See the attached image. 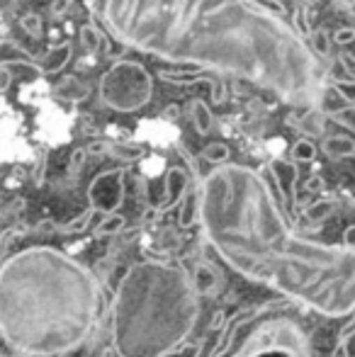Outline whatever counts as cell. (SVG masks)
Segmentation results:
<instances>
[{
    "label": "cell",
    "mask_w": 355,
    "mask_h": 357,
    "mask_svg": "<svg viewBox=\"0 0 355 357\" xmlns=\"http://www.w3.org/2000/svg\"><path fill=\"white\" fill-rule=\"evenodd\" d=\"M117 44L149 56L251 80L289 107L324 102L322 59L282 15L243 0L86 3Z\"/></svg>",
    "instance_id": "1"
},
{
    "label": "cell",
    "mask_w": 355,
    "mask_h": 357,
    "mask_svg": "<svg viewBox=\"0 0 355 357\" xmlns=\"http://www.w3.org/2000/svg\"><path fill=\"white\" fill-rule=\"evenodd\" d=\"M199 199L204 238L234 273L326 319L355 314V250L294 234L261 170L217 165Z\"/></svg>",
    "instance_id": "2"
},
{
    "label": "cell",
    "mask_w": 355,
    "mask_h": 357,
    "mask_svg": "<svg viewBox=\"0 0 355 357\" xmlns=\"http://www.w3.org/2000/svg\"><path fill=\"white\" fill-rule=\"evenodd\" d=\"M95 275L54 245H32L3 260L0 333L17 355H66L90 335L100 311Z\"/></svg>",
    "instance_id": "3"
},
{
    "label": "cell",
    "mask_w": 355,
    "mask_h": 357,
    "mask_svg": "<svg viewBox=\"0 0 355 357\" xmlns=\"http://www.w3.org/2000/svg\"><path fill=\"white\" fill-rule=\"evenodd\" d=\"M197 289L183 268L144 260L127 268L109 309L119 357H166L185 345L199 316Z\"/></svg>",
    "instance_id": "4"
},
{
    "label": "cell",
    "mask_w": 355,
    "mask_h": 357,
    "mask_svg": "<svg viewBox=\"0 0 355 357\" xmlns=\"http://www.w3.org/2000/svg\"><path fill=\"white\" fill-rule=\"evenodd\" d=\"M224 357H314V348L297 321L266 311L243 326L241 340Z\"/></svg>",
    "instance_id": "5"
},
{
    "label": "cell",
    "mask_w": 355,
    "mask_h": 357,
    "mask_svg": "<svg viewBox=\"0 0 355 357\" xmlns=\"http://www.w3.org/2000/svg\"><path fill=\"white\" fill-rule=\"evenodd\" d=\"M100 102L114 112H137L153 98V78L139 61H117L103 73L98 83Z\"/></svg>",
    "instance_id": "6"
},
{
    "label": "cell",
    "mask_w": 355,
    "mask_h": 357,
    "mask_svg": "<svg viewBox=\"0 0 355 357\" xmlns=\"http://www.w3.org/2000/svg\"><path fill=\"white\" fill-rule=\"evenodd\" d=\"M124 175L127 168H112L105 173L95 175L93 183L88 188V202L90 209H95L98 214H117V209L124 202Z\"/></svg>",
    "instance_id": "7"
},
{
    "label": "cell",
    "mask_w": 355,
    "mask_h": 357,
    "mask_svg": "<svg viewBox=\"0 0 355 357\" xmlns=\"http://www.w3.org/2000/svg\"><path fill=\"white\" fill-rule=\"evenodd\" d=\"M163 185H166V190H163V202H161V207H156V214H166V212H171L176 204H183L185 197H188V192L195 188L190 173H185V170L178 168V165H171V168L166 170Z\"/></svg>",
    "instance_id": "8"
},
{
    "label": "cell",
    "mask_w": 355,
    "mask_h": 357,
    "mask_svg": "<svg viewBox=\"0 0 355 357\" xmlns=\"http://www.w3.org/2000/svg\"><path fill=\"white\" fill-rule=\"evenodd\" d=\"M268 173L273 175V183L278 188V197L282 199L285 204L294 207L297 204V178H299V170L294 165V160H270L266 165Z\"/></svg>",
    "instance_id": "9"
},
{
    "label": "cell",
    "mask_w": 355,
    "mask_h": 357,
    "mask_svg": "<svg viewBox=\"0 0 355 357\" xmlns=\"http://www.w3.org/2000/svg\"><path fill=\"white\" fill-rule=\"evenodd\" d=\"M287 124L294 129H299L304 137H312V139L324 137V132H326V112H322V109H307L302 117L289 114Z\"/></svg>",
    "instance_id": "10"
},
{
    "label": "cell",
    "mask_w": 355,
    "mask_h": 357,
    "mask_svg": "<svg viewBox=\"0 0 355 357\" xmlns=\"http://www.w3.org/2000/svg\"><path fill=\"white\" fill-rule=\"evenodd\" d=\"M73 56V47L71 44H59V47H52L47 54L42 56V61L37 63V68L42 73L52 75V73H59Z\"/></svg>",
    "instance_id": "11"
},
{
    "label": "cell",
    "mask_w": 355,
    "mask_h": 357,
    "mask_svg": "<svg viewBox=\"0 0 355 357\" xmlns=\"http://www.w3.org/2000/svg\"><path fill=\"white\" fill-rule=\"evenodd\" d=\"M322 151L326 158L331 160H343L355 155V142L351 137H343V134H336V137H326L322 142Z\"/></svg>",
    "instance_id": "12"
},
{
    "label": "cell",
    "mask_w": 355,
    "mask_h": 357,
    "mask_svg": "<svg viewBox=\"0 0 355 357\" xmlns=\"http://www.w3.org/2000/svg\"><path fill=\"white\" fill-rule=\"evenodd\" d=\"M199 212H202V199H199V188L195 185L188 192V197H185V202L180 204V226L190 229L195 221H199Z\"/></svg>",
    "instance_id": "13"
},
{
    "label": "cell",
    "mask_w": 355,
    "mask_h": 357,
    "mask_svg": "<svg viewBox=\"0 0 355 357\" xmlns=\"http://www.w3.org/2000/svg\"><path fill=\"white\" fill-rule=\"evenodd\" d=\"M190 117H192V127H195V132H197V134L207 137V134L212 132L214 114H212V109L207 107V102H204V100H192V105H190Z\"/></svg>",
    "instance_id": "14"
},
{
    "label": "cell",
    "mask_w": 355,
    "mask_h": 357,
    "mask_svg": "<svg viewBox=\"0 0 355 357\" xmlns=\"http://www.w3.org/2000/svg\"><path fill=\"white\" fill-rule=\"evenodd\" d=\"M54 93L61 100H66V102H81V100H86L90 95V85L76 78H63L61 83L54 88Z\"/></svg>",
    "instance_id": "15"
},
{
    "label": "cell",
    "mask_w": 355,
    "mask_h": 357,
    "mask_svg": "<svg viewBox=\"0 0 355 357\" xmlns=\"http://www.w3.org/2000/svg\"><path fill=\"white\" fill-rule=\"evenodd\" d=\"M158 78L166 80V83L171 85H197V83H204L209 85L212 83V78H209L204 71H158Z\"/></svg>",
    "instance_id": "16"
},
{
    "label": "cell",
    "mask_w": 355,
    "mask_h": 357,
    "mask_svg": "<svg viewBox=\"0 0 355 357\" xmlns=\"http://www.w3.org/2000/svg\"><path fill=\"white\" fill-rule=\"evenodd\" d=\"M217 270L214 268H209V265H204V263H199V265H195V273H192V284H195V289H197V294H212L214 291V284H217Z\"/></svg>",
    "instance_id": "17"
},
{
    "label": "cell",
    "mask_w": 355,
    "mask_h": 357,
    "mask_svg": "<svg viewBox=\"0 0 355 357\" xmlns=\"http://www.w3.org/2000/svg\"><path fill=\"white\" fill-rule=\"evenodd\" d=\"M307 42H309V47H312V52L317 54L322 61L331 59V37H328L326 29H314L307 37Z\"/></svg>",
    "instance_id": "18"
},
{
    "label": "cell",
    "mask_w": 355,
    "mask_h": 357,
    "mask_svg": "<svg viewBox=\"0 0 355 357\" xmlns=\"http://www.w3.org/2000/svg\"><path fill=\"white\" fill-rule=\"evenodd\" d=\"M107 153L117 160H124V163H134V160L142 155V146L137 144H129V142H109L107 146Z\"/></svg>",
    "instance_id": "19"
},
{
    "label": "cell",
    "mask_w": 355,
    "mask_h": 357,
    "mask_svg": "<svg viewBox=\"0 0 355 357\" xmlns=\"http://www.w3.org/2000/svg\"><path fill=\"white\" fill-rule=\"evenodd\" d=\"M124 226H127V219H124L122 214H107L100 219V224L95 226V236H117L119 231H124Z\"/></svg>",
    "instance_id": "20"
},
{
    "label": "cell",
    "mask_w": 355,
    "mask_h": 357,
    "mask_svg": "<svg viewBox=\"0 0 355 357\" xmlns=\"http://www.w3.org/2000/svg\"><path fill=\"white\" fill-rule=\"evenodd\" d=\"M229 155H232V151H229V146H227V144H222V142L207 144V146L202 149V158H204V160H209V163H212L214 168H217V165H227Z\"/></svg>",
    "instance_id": "21"
},
{
    "label": "cell",
    "mask_w": 355,
    "mask_h": 357,
    "mask_svg": "<svg viewBox=\"0 0 355 357\" xmlns=\"http://www.w3.org/2000/svg\"><path fill=\"white\" fill-rule=\"evenodd\" d=\"M333 199H317L314 204H309L307 209H304V219H309V221H324V219H328L333 212Z\"/></svg>",
    "instance_id": "22"
},
{
    "label": "cell",
    "mask_w": 355,
    "mask_h": 357,
    "mask_svg": "<svg viewBox=\"0 0 355 357\" xmlns=\"http://www.w3.org/2000/svg\"><path fill=\"white\" fill-rule=\"evenodd\" d=\"M78 37H81V44L86 49H95V47H107V39H105V34L100 32L95 24H83L81 32H78Z\"/></svg>",
    "instance_id": "23"
},
{
    "label": "cell",
    "mask_w": 355,
    "mask_h": 357,
    "mask_svg": "<svg viewBox=\"0 0 355 357\" xmlns=\"http://www.w3.org/2000/svg\"><path fill=\"white\" fill-rule=\"evenodd\" d=\"M98 214L95 209H86L78 219H73V221H68V224H63V226H56V231H61V234H81V231H86L88 226H90V221H93V216Z\"/></svg>",
    "instance_id": "24"
},
{
    "label": "cell",
    "mask_w": 355,
    "mask_h": 357,
    "mask_svg": "<svg viewBox=\"0 0 355 357\" xmlns=\"http://www.w3.org/2000/svg\"><path fill=\"white\" fill-rule=\"evenodd\" d=\"M317 158V146L314 142H297L292 146V160L294 163H312V160Z\"/></svg>",
    "instance_id": "25"
},
{
    "label": "cell",
    "mask_w": 355,
    "mask_h": 357,
    "mask_svg": "<svg viewBox=\"0 0 355 357\" xmlns=\"http://www.w3.org/2000/svg\"><path fill=\"white\" fill-rule=\"evenodd\" d=\"M328 117H331V122L341 124V127L351 129V132L355 134V105H348V107H341V109H333Z\"/></svg>",
    "instance_id": "26"
},
{
    "label": "cell",
    "mask_w": 355,
    "mask_h": 357,
    "mask_svg": "<svg viewBox=\"0 0 355 357\" xmlns=\"http://www.w3.org/2000/svg\"><path fill=\"white\" fill-rule=\"evenodd\" d=\"M176 151H178L180 155H183V160H185V163H188V170H190V178H192V183H195V185H202V180H204V178H202V175H199L197 158H195V155L190 153V151L185 149L183 144H176Z\"/></svg>",
    "instance_id": "27"
},
{
    "label": "cell",
    "mask_w": 355,
    "mask_h": 357,
    "mask_svg": "<svg viewBox=\"0 0 355 357\" xmlns=\"http://www.w3.org/2000/svg\"><path fill=\"white\" fill-rule=\"evenodd\" d=\"M20 24H22V29H24V32H27L32 39H39V37H42L44 29H42V17H39V15L27 13L22 20H20Z\"/></svg>",
    "instance_id": "28"
},
{
    "label": "cell",
    "mask_w": 355,
    "mask_h": 357,
    "mask_svg": "<svg viewBox=\"0 0 355 357\" xmlns=\"http://www.w3.org/2000/svg\"><path fill=\"white\" fill-rule=\"evenodd\" d=\"M202 345H204V340H199V343H185V345H180L178 350L168 353L166 357H199V353H202Z\"/></svg>",
    "instance_id": "29"
},
{
    "label": "cell",
    "mask_w": 355,
    "mask_h": 357,
    "mask_svg": "<svg viewBox=\"0 0 355 357\" xmlns=\"http://www.w3.org/2000/svg\"><path fill=\"white\" fill-rule=\"evenodd\" d=\"M333 90H336L346 102H355V80H341V83H333Z\"/></svg>",
    "instance_id": "30"
},
{
    "label": "cell",
    "mask_w": 355,
    "mask_h": 357,
    "mask_svg": "<svg viewBox=\"0 0 355 357\" xmlns=\"http://www.w3.org/2000/svg\"><path fill=\"white\" fill-rule=\"evenodd\" d=\"M207 88H209V95H212L214 105L224 102V98H227V88H224V83H222V80L212 78V83H209Z\"/></svg>",
    "instance_id": "31"
},
{
    "label": "cell",
    "mask_w": 355,
    "mask_h": 357,
    "mask_svg": "<svg viewBox=\"0 0 355 357\" xmlns=\"http://www.w3.org/2000/svg\"><path fill=\"white\" fill-rule=\"evenodd\" d=\"M355 39V27H341L333 34V42L336 44H351Z\"/></svg>",
    "instance_id": "32"
},
{
    "label": "cell",
    "mask_w": 355,
    "mask_h": 357,
    "mask_svg": "<svg viewBox=\"0 0 355 357\" xmlns=\"http://www.w3.org/2000/svg\"><path fill=\"white\" fill-rule=\"evenodd\" d=\"M355 335V314L351 316V321H348L346 326H343L341 331H338V343H348Z\"/></svg>",
    "instance_id": "33"
},
{
    "label": "cell",
    "mask_w": 355,
    "mask_h": 357,
    "mask_svg": "<svg viewBox=\"0 0 355 357\" xmlns=\"http://www.w3.org/2000/svg\"><path fill=\"white\" fill-rule=\"evenodd\" d=\"M10 80H13V75H10V66L8 63H3V66H0V93H5V90L10 88Z\"/></svg>",
    "instance_id": "34"
},
{
    "label": "cell",
    "mask_w": 355,
    "mask_h": 357,
    "mask_svg": "<svg viewBox=\"0 0 355 357\" xmlns=\"http://www.w3.org/2000/svg\"><path fill=\"white\" fill-rule=\"evenodd\" d=\"M338 61H341L343 66L348 68V73H351L353 78H355V54H346V52H343L341 56H338Z\"/></svg>",
    "instance_id": "35"
},
{
    "label": "cell",
    "mask_w": 355,
    "mask_h": 357,
    "mask_svg": "<svg viewBox=\"0 0 355 357\" xmlns=\"http://www.w3.org/2000/svg\"><path fill=\"white\" fill-rule=\"evenodd\" d=\"M324 190V180L319 178V175H314V178H309V183H307V192L312 195V192H322Z\"/></svg>",
    "instance_id": "36"
},
{
    "label": "cell",
    "mask_w": 355,
    "mask_h": 357,
    "mask_svg": "<svg viewBox=\"0 0 355 357\" xmlns=\"http://www.w3.org/2000/svg\"><path fill=\"white\" fill-rule=\"evenodd\" d=\"M343 245H348V248L355 250V224L343 231Z\"/></svg>",
    "instance_id": "37"
},
{
    "label": "cell",
    "mask_w": 355,
    "mask_h": 357,
    "mask_svg": "<svg viewBox=\"0 0 355 357\" xmlns=\"http://www.w3.org/2000/svg\"><path fill=\"white\" fill-rule=\"evenodd\" d=\"M109 142H93L88 146V153H107Z\"/></svg>",
    "instance_id": "38"
},
{
    "label": "cell",
    "mask_w": 355,
    "mask_h": 357,
    "mask_svg": "<svg viewBox=\"0 0 355 357\" xmlns=\"http://www.w3.org/2000/svg\"><path fill=\"white\" fill-rule=\"evenodd\" d=\"M86 153H88V151H83V149L73 151V155H71V163H73V165H81V163H83V158H86Z\"/></svg>",
    "instance_id": "39"
},
{
    "label": "cell",
    "mask_w": 355,
    "mask_h": 357,
    "mask_svg": "<svg viewBox=\"0 0 355 357\" xmlns=\"http://www.w3.org/2000/svg\"><path fill=\"white\" fill-rule=\"evenodd\" d=\"M331 357H348V343H338Z\"/></svg>",
    "instance_id": "40"
},
{
    "label": "cell",
    "mask_w": 355,
    "mask_h": 357,
    "mask_svg": "<svg viewBox=\"0 0 355 357\" xmlns=\"http://www.w3.org/2000/svg\"><path fill=\"white\" fill-rule=\"evenodd\" d=\"M178 114H180V107H178V105H171V107L163 112V117H166V119H176Z\"/></svg>",
    "instance_id": "41"
},
{
    "label": "cell",
    "mask_w": 355,
    "mask_h": 357,
    "mask_svg": "<svg viewBox=\"0 0 355 357\" xmlns=\"http://www.w3.org/2000/svg\"><path fill=\"white\" fill-rule=\"evenodd\" d=\"M100 357H119V355L114 353L112 348H107V350H103V353H100Z\"/></svg>",
    "instance_id": "42"
},
{
    "label": "cell",
    "mask_w": 355,
    "mask_h": 357,
    "mask_svg": "<svg viewBox=\"0 0 355 357\" xmlns=\"http://www.w3.org/2000/svg\"><path fill=\"white\" fill-rule=\"evenodd\" d=\"M338 5H343V8L348 10L351 15H355V3H338Z\"/></svg>",
    "instance_id": "43"
},
{
    "label": "cell",
    "mask_w": 355,
    "mask_h": 357,
    "mask_svg": "<svg viewBox=\"0 0 355 357\" xmlns=\"http://www.w3.org/2000/svg\"><path fill=\"white\" fill-rule=\"evenodd\" d=\"M3 357H29V355H3Z\"/></svg>",
    "instance_id": "44"
}]
</instances>
